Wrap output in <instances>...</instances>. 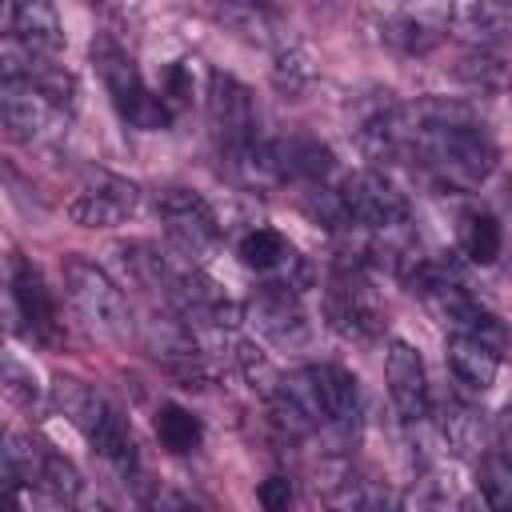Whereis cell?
Returning a JSON list of instances; mask_svg holds the SVG:
<instances>
[{"label": "cell", "instance_id": "1", "mask_svg": "<svg viewBox=\"0 0 512 512\" xmlns=\"http://www.w3.org/2000/svg\"><path fill=\"white\" fill-rule=\"evenodd\" d=\"M52 400L56 408L88 436L92 452L112 464L120 476H132L136 472V440H132V428L124 420V412L96 388L80 384V380H56L52 384Z\"/></svg>", "mask_w": 512, "mask_h": 512}, {"label": "cell", "instance_id": "2", "mask_svg": "<svg viewBox=\"0 0 512 512\" xmlns=\"http://www.w3.org/2000/svg\"><path fill=\"white\" fill-rule=\"evenodd\" d=\"M88 56H92V68H96V76L104 80V88H108L116 112H120L132 128H144V132L168 128L172 116H168V108L160 104V96H152V92L144 88L140 68H136V60L128 56V48H120L112 36H96L92 48H88Z\"/></svg>", "mask_w": 512, "mask_h": 512}, {"label": "cell", "instance_id": "3", "mask_svg": "<svg viewBox=\"0 0 512 512\" xmlns=\"http://www.w3.org/2000/svg\"><path fill=\"white\" fill-rule=\"evenodd\" d=\"M60 276H64L68 300L76 304V312L88 320L92 332L112 336V340H124V336L132 332V312H128L120 288L108 280L104 268H96V264L84 260V256H68V260L60 264Z\"/></svg>", "mask_w": 512, "mask_h": 512}, {"label": "cell", "instance_id": "4", "mask_svg": "<svg viewBox=\"0 0 512 512\" xmlns=\"http://www.w3.org/2000/svg\"><path fill=\"white\" fill-rule=\"evenodd\" d=\"M208 120H212V136H216V148L224 156V164L236 172L252 148H256V104H252V92L228 76V72H212L208 76Z\"/></svg>", "mask_w": 512, "mask_h": 512}, {"label": "cell", "instance_id": "5", "mask_svg": "<svg viewBox=\"0 0 512 512\" xmlns=\"http://www.w3.org/2000/svg\"><path fill=\"white\" fill-rule=\"evenodd\" d=\"M156 216L168 232V240L180 248V256H200L220 240V220L212 204L192 188H160L156 192Z\"/></svg>", "mask_w": 512, "mask_h": 512}, {"label": "cell", "instance_id": "6", "mask_svg": "<svg viewBox=\"0 0 512 512\" xmlns=\"http://www.w3.org/2000/svg\"><path fill=\"white\" fill-rule=\"evenodd\" d=\"M324 316L348 340H372L384 328V312H380L372 288L360 280L356 264L352 268H340V276L324 292Z\"/></svg>", "mask_w": 512, "mask_h": 512}, {"label": "cell", "instance_id": "7", "mask_svg": "<svg viewBox=\"0 0 512 512\" xmlns=\"http://www.w3.org/2000/svg\"><path fill=\"white\" fill-rule=\"evenodd\" d=\"M344 212L352 220V228H384L396 220H408V200L380 176V172H352L340 188Z\"/></svg>", "mask_w": 512, "mask_h": 512}, {"label": "cell", "instance_id": "8", "mask_svg": "<svg viewBox=\"0 0 512 512\" xmlns=\"http://www.w3.org/2000/svg\"><path fill=\"white\" fill-rule=\"evenodd\" d=\"M384 380H388V396L400 412L404 424H424L432 416V396H428V372L424 360L412 344L392 340L384 352Z\"/></svg>", "mask_w": 512, "mask_h": 512}, {"label": "cell", "instance_id": "9", "mask_svg": "<svg viewBox=\"0 0 512 512\" xmlns=\"http://www.w3.org/2000/svg\"><path fill=\"white\" fill-rule=\"evenodd\" d=\"M248 320L256 324L260 336L276 340V344H300L308 336V320L300 308V292L272 280L264 284L252 300H248Z\"/></svg>", "mask_w": 512, "mask_h": 512}, {"label": "cell", "instance_id": "10", "mask_svg": "<svg viewBox=\"0 0 512 512\" xmlns=\"http://www.w3.org/2000/svg\"><path fill=\"white\" fill-rule=\"evenodd\" d=\"M136 204H140L136 184H128L120 176H104L100 184H92L68 200V216L80 228H116L136 212Z\"/></svg>", "mask_w": 512, "mask_h": 512}, {"label": "cell", "instance_id": "11", "mask_svg": "<svg viewBox=\"0 0 512 512\" xmlns=\"http://www.w3.org/2000/svg\"><path fill=\"white\" fill-rule=\"evenodd\" d=\"M12 300H16L20 320H24L40 340H56V336H60L52 292H48V284H44L40 268H36V264H28L24 256H16V260H12Z\"/></svg>", "mask_w": 512, "mask_h": 512}, {"label": "cell", "instance_id": "12", "mask_svg": "<svg viewBox=\"0 0 512 512\" xmlns=\"http://www.w3.org/2000/svg\"><path fill=\"white\" fill-rule=\"evenodd\" d=\"M308 372L316 380V396H320L324 420L336 424L340 432H352L360 424V388H356V376L348 368H340V364H312Z\"/></svg>", "mask_w": 512, "mask_h": 512}, {"label": "cell", "instance_id": "13", "mask_svg": "<svg viewBox=\"0 0 512 512\" xmlns=\"http://www.w3.org/2000/svg\"><path fill=\"white\" fill-rule=\"evenodd\" d=\"M444 360H448V372L456 376V384H464L468 392H488L496 384L500 352L488 348V344H480L476 336L452 332L448 344H444Z\"/></svg>", "mask_w": 512, "mask_h": 512}, {"label": "cell", "instance_id": "14", "mask_svg": "<svg viewBox=\"0 0 512 512\" xmlns=\"http://www.w3.org/2000/svg\"><path fill=\"white\" fill-rule=\"evenodd\" d=\"M12 32L24 52L32 56H56L64 48V24L52 8V0H20L12 16Z\"/></svg>", "mask_w": 512, "mask_h": 512}, {"label": "cell", "instance_id": "15", "mask_svg": "<svg viewBox=\"0 0 512 512\" xmlns=\"http://www.w3.org/2000/svg\"><path fill=\"white\" fill-rule=\"evenodd\" d=\"M440 440H444V448H452L464 460H476L480 452H488V424H484L480 408L460 400V396L444 400V408H440Z\"/></svg>", "mask_w": 512, "mask_h": 512}, {"label": "cell", "instance_id": "16", "mask_svg": "<svg viewBox=\"0 0 512 512\" xmlns=\"http://www.w3.org/2000/svg\"><path fill=\"white\" fill-rule=\"evenodd\" d=\"M456 240H460V256H464L468 264H480V268L496 264V260H500V248H504L500 220H496L488 208H468V212L460 216Z\"/></svg>", "mask_w": 512, "mask_h": 512}, {"label": "cell", "instance_id": "17", "mask_svg": "<svg viewBox=\"0 0 512 512\" xmlns=\"http://www.w3.org/2000/svg\"><path fill=\"white\" fill-rule=\"evenodd\" d=\"M236 256H240V264H248V268H256V272H276V268L292 264L296 252L288 248V240H284L276 228H252V232L240 236Z\"/></svg>", "mask_w": 512, "mask_h": 512}, {"label": "cell", "instance_id": "18", "mask_svg": "<svg viewBox=\"0 0 512 512\" xmlns=\"http://www.w3.org/2000/svg\"><path fill=\"white\" fill-rule=\"evenodd\" d=\"M44 444H36L24 432H12L0 440V472L8 476V484H36L40 480V464H44Z\"/></svg>", "mask_w": 512, "mask_h": 512}, {"label": "cell", "instance_id": "19", "mask_svg": "<svg viewBox=\"0 0 512 512\" xmlns=\"http://www.w3.org/2000/svg\"><path fill=\"white\" fill-rule=\"evenodd\" d=\"M156 436H160V444L168 452L184 456V452H196L200 448L204 424H200V416H192L180 404H160V412H156Z\"/></svg>", "mask_w": 512, "mask_h": 512}, {"label": "cell", "instance_id": "20", "mask_svg": "<svg viewBox=\"0 0 512 512\" xmlns=\"http://www.w3.org/2000/svg\"><path fill=\"white\" fill-rule=\"evenodd\" d=\"M512 28V8L508 0H476L464 16H460V32L480 40V44H496L504 40Z\"/></svg>", "mask_w": 512, "mask_h": 512}, {"label": "cell", "instance_id": "21", "mask_svg": "<svg viewBox=\"0 0 512 512\" xmlns=\"http://www.w3.org/2000/svg\"><path fill=\"white\" fill-rule=\"evenodd\" d=\"M312 80H316V64H312V56L300 44L276 48V56H272V84H276V92L300 96Z\"/></svg>", "mask_w": 512, "mask_h": 512}, {"label": "cell", "instance_id": "22", "mask_svg": "<svg viewBox=\"0 0 512 512\" xmlns=\"http://www.w3.org/2000/svg\"><path fill=\"white\" fill-rule=\"evenodd\" d=\"M0 392H4L12 404L32 408V412L44 404V384L36 380V372H32L28 364L12 360L8 352H0Z\"/></svg>", "mask_w": 512, "mask_h": 512}, {"label": "cell", "instance_id": "23", "mask_svg": "<svg viewBox=\"0 0 512 512\" xmlns=\"http://www.w3.org/2000/svg\"><path fill=\"white\" fill-rule=\"evenodd\" d=\"M36 488H44L52 500L72 504V500H80L84 480H80V472H76L72 460H64L60 452L48 448V452H44V464H40V480H36Z\"/></svg>", "mask_w": 512, "mask_h": 512}, {"label": "cell", "instance_id": "24", "mask_svg": "<svg viewBox=\"0 0 512 512\" xmlns=\"http://www.w3.org/2000/svg\"><path fill=\"white\" fill-rule=\"evenodd\" d=\"M480 496L488 508H508L512 504V464L504 452H480Z\"/></svg>", "mask_w": 512, "mask_h": 512}, {"label": "cell", "instance_id": "25", "mask_svg": "<svg viewBox=\"0 0 512 512\" xmlns=\"http://www.w3.org/2000/svg\"><path fill=\"white\" fill-rule=\"evenodd\" d=\"M440 36H444V32H440L436 24L416 20V16H396V20L384 24V40L396 44V48H404V52H412V56L432 52V48L440 44Z\"/></svg>", "mask_w": 512, "mask_h": 512}, {"label": "cell", "instance_id": "26", "mask_svg": "<svg viewBox=\"0 0 512 512\" xmlns=\"http://www.w3.org/2000/svg\"><path fill=\"white\" fill-rule=\"evenodd\" d=\"M304 212H308L316 224L332 228V232H344V228H352V220H348V212H344V200H340V192H336V188L312 184V188H308V196H304Z\"/></svg>", "mask_w": 512, "mask_h": 512}, {"label": "cell", "instance_id": "27", "mask_svg": "<svg viewBox=\"0 0 512 512\" xmlns=\"http://www.w3.org/2000/svg\"><path fill=\"white\" fill-rule=\"evenodd\" d=\"M328 500L336 508H364V512H372V508H388L392 504V492L380 488L376 480H344V488L332 492Z\"/></svg>", "mask_w": 512, "mask_h": 512}, {"label": "cell", "instance_id": "28", "mask_svg": "<svg viewBox=\"0 0 512 512\" xmlns=\"http://www.w3.org/2000/svg\"><path fill=\"white\" fill-rule=\"evenodd\" d=\"M160 104L168 108V116H176V112H184V108L192 104V76H188V68H184V64H172V68L164 72Z\"/></svg>", "mask_w": 512, "mask_h": 512}, {"label": "cell", "instance_id": "29", "mask_svg": "<svg viewBox=\"0 0 512 512\" xmlns=\"http://www.w3.org/2000/svg\"><path fill=\"white\" fill-rule=\"evenodd\" d=\"M460 76L472 80V84H480V88H504V60L500 56H488V52L468 56V60H460Z\"/></svg>", "mask_w": 512, "mask_h": 512}, {"label": "cell", "instance_id": "30", "mask_svg": "<svg viewBox=\"0 0 512 512\" xmlns=\"http://www.w3.org/2000/svg\"><path fill=\"white\" fill-rule=\"evenodd\" d=\"M256 500L268 508V512H284L292 504V480L288 476H268L260 488H256Z\"/></svg>", "mask_w": 512, "mask_h": 512}, {"label": "cell", "instance_id": "31", "mask_svg": "<svg viewBox=\"0 0 512 512\" xmlns=\"http://www.w3.org/2000/svg\"><path fill=\"white\" fill-rule=\"evenodd\" d=\"M148 508H192V496L172 492V488H160V492L148 496Z\"/></svg>", "mask_w": 512, "mask_h": 512}, {"label": "cell", "instance_id": "32", "mask_svg": "<svg viewBox=\"0 0 512 512\" xmlns=\"http://www.w3.org/2000/svg\"><path fill=\"white\" fill-rule=\"evenodd\" d=\"M16 4H20V0H0V28H12V16H16Z\"/></svg>", "mask_w": 512, "mask_h": 512}, {"label": "cell", "instance_id": "33", "mask_svg": "<svg viewBox=\"0 0 512 512\" xmlns=\"http://www.w3.org/2000/svg\"><path fill=\"white\" fill-rule=\"evenodd\" d=\"M8 504H20V496L16 492H0V508H8Z\"/></svg>", "mask_w": 512, "mask_h": 512}, {"label": "cell", "instance_id": "34", "mask_svg": "<svg viewBox=\"0 0 512 512\" xmlns=\"http://www.w3.org/2000/svg\"><path fill=\"white\" fill-rule=\"evenodd\" d=\"M0 440H4V436H0Z\"/></svg>", "mask_w": 512, "mask_h": 512}]
</instances>
